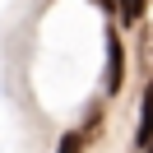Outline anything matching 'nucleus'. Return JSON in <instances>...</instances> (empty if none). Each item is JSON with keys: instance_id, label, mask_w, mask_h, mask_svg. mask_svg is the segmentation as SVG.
<instances>
[{"instance_id": "nucleus-2", "label": "nucleus", "mask_w": 153, "mask_h": 153, "mask_svg": "<svg viewBox=\"0 0 153 153\" xmlns=\"http://www.w3.org/2000/svg\"><path fill=\"white\" fill-rule=\"evenodd\" d=\"M134 144L149 149L153 144V84L144 88V102H139V125H134Z\"/></svg>"}, {"instance_id": "nucleus-1", "label": "nucleus", "mask_w": 153, "mask_h": 153, "mask_svg": "<svg viewBox=\"0 0 153 153\" xmlns=\"http://www.w3.org/2000/svg\"><path fill=\"white\" fill-rule=\"evenodd\" d=\"M121 79H125V51H121V37L107 33V70H102V93L116 97L121 93Z\"/></svg>"}, {"instance_id": "nucleus-3", "label": "nucleus", "mask_w": 153, "mask_h": 153, "mask_svg": "<svg viewBox=\"0 0 153 153\" xmlns=\"http://www.w3.org/2000/svg\"><path fill=\"white\" fill-rule=\"evenodd\" d=\"M144 5H149V0H121V19L125 23H139L144 19Z\"/></svg>"}, {"instance_id": "nucleus-4", "label": "nucleus", "mask_w": 153, "mask_h": 153, "mask_svg": "<svg viewBox=\"0 0 153 153\" xmlns=\"http://www.w3.org/2000/svg\"><path fill=\"white\" fill-rule=\"evenodd\" d=\"M56 153H84V134H79V130H70V134H60V144H56Z\"/></svg>"}, {"instance_id": "nucleus-5", "label": "nucleus", "mask_w": 153, "mask_h": 153, "mask_svg": "<svg viewBox=\"0 0 153 153\" xmlns=\"http://www.w3.org/2000/svg\"><path fill=\"white\" fill-rule=\"evenodd\" d=\"M93 5H102L107 14H116V10H121V5H116V0H93Z\"/></svg>"}]
</instances>
